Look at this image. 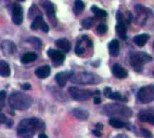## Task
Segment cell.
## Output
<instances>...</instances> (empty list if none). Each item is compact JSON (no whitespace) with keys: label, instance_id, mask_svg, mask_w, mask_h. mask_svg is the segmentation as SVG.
I'll return each instance as SVG.
<instances>
[{"label":"cell","instance_id":"cell-24","mask_svg":"<svg viewBox=\"0 0 154 138\" xmlns=\"http://www.w3.org/2000/svg\"><path fill=\"white\" fill-rule=\"evenodd\" d=\"M91 11L93 12L94 14L97 15V17H99V18H105L107 16V12L99 8L98 6H96V5H93L91 7Z\"/></svg>","mask_w":154,"mask_h":138},{"label":"cell","instance_id":"cell-42","mask_svg":"<svg viewBox=\"0 0 154 138\" xmlns=\"http://www.w3.org/2000/svg\"><path fill=\"white\" fill-rule=\"evenodd\" d=\"M153 75H154V71H153Z\"/></svg>","mask_w":154,"mask_h":138},{"label":"cell","instance_id":"cell-20","mask_svg":"<svg viewBox=\"0 0 154 138\" xmlns=\"http://www.w3.org/2000/svg\"><path fill=\"white\" fill-rule=\"evenodd\" d=\"M72 113L77 119L80 120H86L89 117V113L87 110H82V109H75L72 110Z\"/></svg>","mask_w":154,"mask_h":138},{"label":"cell","instance_id":"cell-1","mask_svg":"<svg viewBox=\"0 0 154 138\" xmlns=\"http://www.w3.org/2000/svg\"><path fill=\"white\" fill-rule=\"evenodd\" d=\"M43 128V122L38 119H23L18 125L17 135L20 138H32L38 130Z\"/></svg>","mask_w":154,"mask_h":138},{"label":"cell","instance_id":"cell-38","mask_svg":"<svg viewBox=\"0 0 154 138\" xmlns=\"http://www.w3.org/2000/svg\"><path fill=\"white\" fill-rule=\"evenodd\" d=\"M115 138H129L128 136H125V135H119V136H116Z\"/></svg>","mask_w":154,"mask_h":138},{"label":"cell","instance_id":"cell-35","mask_svg":"<svg viewBox=\"0 0 154 138\" xmlns=\"http://www.w3.org/2000/svg\"><path fill=\"white\" fill-rule=\"evenodd\" d=\"M5 120H6L5 116L4 114H0V124H1V123H3V122H5Z\"/></svg>","mask_w":154,"mask_h":138},{"label":"cell","instance_id":"cell-28","mask_svg":"<svg viewBox=\"0 0 154 138\" xmlns=\"http://www.w3.org/2000/svg\"><path fill=\"white\" fill-rule=\"evenodd\" d=\"M94 24V19L93 18H86L85 20L82 21V26L85 29H90Z\"/></svg>","mask_w":154,"mask_h":138},{"label":"cell","instance_id":"cell-29","mask_svg":"<svg viewBox=\"0 0 154 138\" xmlns=\"http://www.w3.org/2000/svg\"><path fill=\"white\" fill-rule=\"evenodd\" d=\"M28 41H29L33 47H35L36 48H40L41 46H42V42H41V40H40L38 38H35V37L29 38V39H28Z\"/></svg>","mask_w":154,"mask_h":138},{"label":"cell","instance_id":"cell-16","mask_svg":"<svg viewBox=\"0 0 154 138\" xmlns=\"http://www.w3.org/2000/svg\"><path fill=\"white\" fill-rule=\"evenodd\" d=\"M55 44H56L57 48H59L60 50H62L64 52H69L71 48L70 42L67 39H60V40H56Z\"/></svg>","mask_w":154,"mask_h":138},{"label":"cell","instance_id":"cell-18","mask_svg":"<svg viewBox=\"0 0 154 138\" xmlns=\"http://www.w3.org/2000/svg\"><path fill=\"white\" fill-rule=\"evenodd\" d=\"M104 95L111 100H122L123 97L118 92H113L110 87H106L104 90Z\"/></svg>","mask_w":154,"mask_h":138},{"label":"cell","instance_id":"cell-33","mask_svg":"<svg viewBox=\"0 0 154 138\" xmlns=\"http://www.w3.org/2000/svg\"><path fill=\"white\" fill-rule=\"evenodd\" d=\"M6 94H5V91H1L0 92V101H3L5 98Z\"/></svg>","mask_w":154,"mask_h":138},{"label":"cell","instance_id":"cell-22","mask_svg":"<svg viewBox=\"0 0 154 138\" xmlns=\"http://www.w3.org/2000/svg\"><path fill=\"white\" fill-rule=\"evenodd\" d=\"M11 70L8 66V64L3 60L0 61V75L3 77H7L10 75Z\"/></svg>","mask_w":154,"mask_h":138},{"label":"cell","instance_id":"cell-23","mask_svg":"<svg viewBox=\"0 0 154 138\" xmlns=\"http://www.w3.org/2000/svg\"><path fill=\"white\" fill-rule=\"evenodd\" d=\"M36 59H37V55L35 53H32V52H28V53L24 54L22 57V62L24 63V64H28V63L33 62Z\"/></svg>","mask_w":154,"mask_h":138},{"label":"cell","instance_id":"cell-11","mask_svg":"<svg viewBox=\"0 0 154 138\" xmlns=\"http://www.w3.org/2000/svg\"><path fill=\"white\" fill-rule=\"evenodd\" d=\"M42 5L46 11V13L49 17V19L51 21V22L53 23V25H55L54 22H56V15H55V10H54V6L50 2H43Z\"/></svg>","mask_w":154,"mask_h":138},{"label":"cell","instance_id":"cell-4","mask_svg":"<svg viewBox=\"0 0 154 138\" xmlns=\"http://www.w3.org/2000/svg\"><path fill=\"white\" fill-rule=\"evenodd\" d=\"M152 60V57L145 52H134L130 56V64L137 72H142L144 64L151 62Z\"/></svg>","mask_w":154,"mask_h":138},{"label":"cell","instance_id":"cell-5","mask_svg":"<svg viewBox=\"0 0 154 138\" xmlns=\"http://www.w3.org/2000/svg\"><path fill=\"white\" fill-rule=\"evenodd\" d=\"M104 111L108 116L119 115L125 118H130L133 115V111L130 108L123 106L121 104H107L104 108Z\"/></svg>","mask_w":154,"mask_h":138},{"label":"cell","instance_id":"cell-27","mask_svg":"<svg viewBox=\"0 0 154 138\" xmlns=\"http://www.w3.org/2000/svg\"><path fill=\"white\" fill-rule=\"evenodd\" d=\"M43 22H44V21H43V18H42V15L35 17L34 20H33V22H32V24H31V29H32V30H36L38 27L41 26V24H42Z\"/></svg>","mask_w":154,"mask_h":138},{"label":"cell","instance_id":"cell-15","mask_svg":"<svg viewBox=\"0 0 154 138\" xmlns=\"http://www.w3.org/2000/svg\"><path fill=\"white\" fill-rule=\"evenodd\" d=\"M109 48V53L113 57H117L120 52V44L117 40H113L109 42L108 45Z\"/></svg>","mask_w":154,"mask_h":138},{"label":"cell","instance_id":"cell-2","mask_svg":"<svg viewBox=\"0 0 154 138\" xmlns=\"http://www.w3.org/2000/svg\"><path fill=\"white\" fill-rule=\"evenodd\" d=\"M32 103V99L22 92H14L9 97V105L11 108L19 110H24L31 107Z\"/></svg>","mask_w":154,"mask_h":138},{"label":"cell","instance_id":"cell-30","mask_svg":"<svg viewBox=\"0 0 154 138\" xmlns=\"http://www.w3.org/2000/svg\"><path fill=\"white\" fill-rule=\"evenodd\" d=\"M97 31L98 33H100V34H105V33L107 31V26H106V24H104V23H101V24H99V25L97 26Z\"/></svg>","mask_w":154,"mask_h":138},{"label":"cell","instance_id":"cell-17","mask_svg":"<svg viewBox=\"0 0 154 138\" xmlns=\"http://www.w3.org/2000/svg\"><path fill=\"white\" fill-rule=\"evenodd\" d=\"M139 119L143 122H148L151 125H154V114L150 111H146V110L141 111L139 113Z\"/></svg>","mask_w":154,"mask_h":138},{"label":"cell","instance_id":"cell-10","mask_svg":"<svg viewBox=\"0 0 154 138\" xmlns=\"http://www.w3.org/2000/svg\"><path fill=\"white\" fill-rule=\"evenodd\" d=\"M73 75L72 72H60L55 75V80L60 87H64L69 79H70Z\"/></svg>","mask_w":154,"mask_h":138},{"label":"cell","instance_id":"cell-25","mask_svg":"<svg viewBox=\"0 0 154 138\" xmlns=\"http://www.w3.org/2000/svg\"><path fill=\"white\" fill-rule=\"evenodd\" d=\"M85 9V4L82 2V1H79V0H77L75 1L74 3V13L79 15Z\"/></svg>","mask_w":154,"mask_h":138},{"label":"cell","instance_id":"cell-41","mask_svg":"<svg viewBox=\"0 0 154 138\" xmlns=\"http://www.w3.org/2000/svg\"><path fill=\"white\" fill-rule=\"evenodd\" d=\"M153 48H154V43H153Z\"/></svg>","mask_w":154,"mask_h":138},{"label":"cell","instance_id":"cell-21","mask_svg":"<svg viewBox=\"0 0 154 138\" xmlns=\"http://www.w3.org/2000/svg\"><path fill=\"white\" fill-rule=\"evenodd\" d=\"M126 31H127V29H126L125 24L122 21H120L116 25V32H117V34L120 36L121 39L125 40L126 39Z\"/></svg>","mask_w":154,"mask_h":138},{"label":"cell","instance_id":"cell-8","mask_svg":"<svg viewBox=\"0 0 154 138\" xmlns=\"http://www.w3.org/2000/svg\"><path fill=\"white\" fill-rule=\"evenodd\" d=\"M12 20L14 24H21L23 20V8L20 4H15L13 7V15H12Z\"/></svg>","mask_w":154,"mask_h":138},{"label":"cell","instance_id":"cell-31","mask_svg":"<svg viewBox=\"0 0 154 138\" xmlns=\"http://www.w3.org/2000/svg\"><path fill=\"white\" fill-rule=\"evenodd\" d=\"M41 29H42V31H44V32H48L49 31V26L47 25V23L45 22H43L42 24H41Z\"/></svg>","mask_w":154,"mask_h":138},{"label":"cell","instance_id":"cell-12","mask_svg":"<svg viewBox=\"0 0 154 138\" xmlns=\"http://www.w3.org/2000/svg\"><path fill=\"white\" fill-rule=\"evenodd\" d=\"M50 74H51V67L50 66H47V65L40 66L35 70V75L39 77L40 79L47 78L50 75Z\"/></svg>","mask_w":154,"mask_h":138},{"label":"cell","instance_id":"cell-39","mask_svg":"<svg viewBox=\"0 0 154 138\" xmlns=\"http://www.w3.org/2000/svg\"><path fill=\"white\" fill-rule=\"evenodd\" d=\"M102 128H103V126H102L101 124H97V130H99V131H100Z\"/></svg>","mask_w":154,"mask_h":138},{"label":"cell","instance_id":"cell-14","mask_svg":"<svg viewBox=\"0 0 154 138\" xmlns=\"http://www.w3.org/2000/svg\"><path fill=\"white\" fill-rule=\"evenodd\" d=\"M1 48L5 54H14L16 51L15 45L10 40H5L1 44Z\"/></svg>","mask_w":154,"mask_h":138},{"label":"cell","instance_id":"cell-13","mask_svg":"<svg viewBox=\"0 0 154 138\" xmlns=\"http://www.w3.org/2000/svg\"><path fill=\"white\" fill-rule=\"evenodd\" d=\"M113 74L116 77L119 78V79H124L127 76L128 73L126 71V69H125L123 66H121L119 64H116L113 66Z\"/></svg>","mask_w":154,"mask_h":138},{"label":"cell","instance_id":"cell-37","mask_svg":"<svg viewBox=\"0 0 154 138\" xmlns=\"http://www.w3.org/2000/svg\"><path fill=\"white\" fill-rule=\"evenodd\" d=\"M93 134L96 135V136H97V137H101V136H102L101 132H100L99 130H97H97H94V131H93Z\"/></svg>","mask_w":154,"mask_h":138},{"label":"cell","instance_id":"cell-26","mask_svg":"<svg viewBox=\"0 0 154 138\" xmlns=\"http://www.w3.org/2000/svg\"><path fill=\"white\" fill-rule=\"evenodd\" d=\"M109 125L112 126L113 128H122L125 127V122H123L122 120H120L118 119H116V118H112L109 120Z\"/></svg>","mask_w":154,"mask_h":138},{"label":"cell","instance_id":"cell-19","mask_svg":"<svg viewBox=\"0 0 154 138\" xmlns=\"http://www.w3.org/2000/svg\"><path fill=\"white\" fill-rule=\"evenodd\" d=\"M149 39H150V36L148 34L143 33V34H139V35L135 36L134 38V41L137 46L143 47L146 44V42L149 40Z\"/></svg>","mask_w":154,"mask_h":138},{"label":"cell","instance_id":"cell-6","mask_svg":"<svg viewBox=\"0 0 154 138\" xmlns=\"http://www.w3.org/2000/svg\"><path fill=\"white\" fill-rule=\"evenodd\" d=\"M137 97L138 100L143 104L154 101V84L143 86L141 88L138 92Z\"/></svg>","mask_w":154,"mask_h":138},{"label":"cell","instance_id":"cell-34","mask_svg":"<svg viewBox=\"0 0 154 138\" xmlns=\"http://www.w3.org/2000/svg\"><path fill=\"white\" fill-rule=\"evenodd\" d=\"M22 88H23V90H24V91L30 90V89H31V84H23Z\"/></svg>","mask_w":154,"mask_h":138},{"label":"cell","instance_id":"cell-3","mask_svg":"<svg viewBox=\"0 0 154 138\" xmlns=\"http://www.w3.org/2000/svg\"><path fill=\"white\" fill-rule=\"evenodd\" d=\"M70 81L75 84H98L102 82V77L97 74L82 72L73 74Z\"/></svg>","mask_w":154,"mask_h":138},{"label":"cell","instance_id":"cell-36","mask_svg":"<svg viewBox=\"0 0 154 138\" xmlns=\"http://www.w3.org/2000/svg\"><path fill=\"white\" fill-rule=\"evenodd\" d=\"M101 102V99L99 98V97H96L95 99H94V103L95 104H99Z\"/></svg>","mask_w":154,"mask_h":138},{"label":"cell","instance_id":"cell-7","mask_svg":"<svg viewBox=\"0 0 154 138\" xmlns=\"http://www.w3.org/2000/svg\"><path fill=\"white\" fill-rule=\"evenodd\" d=\"M69 92L72 99L78 101H85L93 96V92L85 89H79L77 87H69Z\"/></svg>","mask_w":154,"mask_h":138},{"label":"cell","instance_id":"cell-9","mask_svg":"<svg viewBox=\"0 0 154 138\" xmlns=\"http://www.w3.org/2000/svg\"><path fill=\"white\" fill-rule=\"evenodd\" d=\"M47 55L55 64H61L65 60V55L60 50L51 48L47 51Z\"/></svg>","mask_w":154,"mask_h":138},{"label":"cell","instance_id":"cell-40","mask_svg":"<svg viewBox=\"0 0 154 138\" xmlns=\"http://www.w3.org/2000/svg\"><path fill=\"white\" fill-rule=\"evenodd\" d=\"M39 138H48V137L45 134H40L39 135Z\"/></svg>","mask_w":154,"mask_h":138},{"label":"cell","instance_id":"cell-32","mask_svg":"<svg viewBox=\"0 0 154 138\" xmlns=\"http://www.w3.org/2000/svg\"><path fill=\"white\" fill-rule=\"evenodd\" d=\"M143 136L146 138H152V133H150L149 131H147V130L144 129V128L143 129Z\"/></svg>","mask_w":154,"mask_h":138}]
</instances>
